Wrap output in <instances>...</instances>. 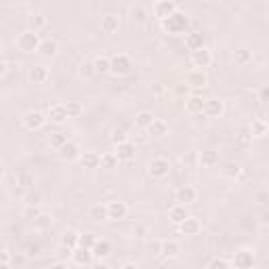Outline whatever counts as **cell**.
<instances>
[{
	"label": "cell",
	"mask_w": 269,
	"mask_h": 269,
	"mask_svg": "<svg viewBox=\"0 0 269 269\" xmlns=\"http://www.w3.org/2000/svg\"><path fill=\"white\" fill-rule=\"evenodd\" d=\"M162 30L164 32H168V34H185V30H187V24H189V19H187V15L185 13H181V11H175L170 17H166V19H162Z\"/></svg>",
	"instance_id": "cell-1"
},
{
	"label": "cell",
	"mask_w": 269,
	"mask_h": 269,
	"mask_svg": "<svg viewBox=\"0 0 269 269\" xmlns=\"http://www.w3.org/2000/svg\"><path fill=\"white\" fill-rule=\"evenodd\" d=\"M147 172H149L151 179H164V177H168V172H170V160L164 158V156L151 158L149 164H147Z\"/></svg>",
	"instance_id": "cell-2"
},
{
	"label": "cell",
	"mask_w": 269,
	"mask_h": 269,
	"mask_svg": "<svg viewBox=\"0 0 269 269\" xmlns=\"http://www.w3.org/2000/svg\"><path fill=\"white\" fill-rule=\"evenodd\" d=\"M17 47H19V51L34 53V51H38V47H40V36L26 30V32H21L17 36Z\"/></svg>",
	"instance_id": "cell-3"
},
{
	"label": "cell",
	"mask_w": 269,
	"mask_h": 269,
	"mask_svg": "<svg viewBox=\"0 0 269 269\" xmlns=\"http://www.w3.org/2000/svg\"><path fill=\"white\" fill-rule=\"evenodd\" d=\"M130 68H132V63H130V57H128V55H124V53L114 55L111 59H109V72H111V74H116V76H122V74H126Z\"/></svg>",
	"instance_id": "cell-4"
},
{
	"label": "cell",
	"mask_w": 269,
	"mask_h": 269,
	"mask_svg": "<svg viewBox=\"0 0 269 269\" xmlns=\"http://www.w3.org/2000/svg\"><path fill=\"white\" fill-rule=\"evenodd\" d=\"M21 122H24V126L28 130H40L44 126V122H47V116L42 111H38V109H30L26 116L21 118Z\"/></svg>",
	"instance_id": "cell-5"
},
{
	"label": "cell",
	"mask_w": 269,
	"mask_h": 269,
	"mask_svg": "<svg viewBox=\"0 0 269 269\" xmlns=\"http://www.w3.org/2000/svg\"><path fill=\"white\" fill-rule=\"evenodd\" d=\"M232 265H234L236 269H253V267H255V253H251V251H246V248H242V251L234 253Z\"/></svg>",
	"instance_id": "cell-6"
},
{
	"label": "cell",
	"mask_w": 269,
	"mask_h": 269,
	"mask_svg": "<svg viewBox=\"0 0 269 269\" xmlns=\"http://www.w3.org/2000/svg\"><path fill=\"white\" fill-rule=\"evenodd\" d=\"M225 111V103L219 99V97H208L204 101V107H202V114L208 118H219L221 114Z\"/></svg>",
	"instance_id": "cell-7"
},
{
	"label": "cell",
	"mask_w": 269,
	"mask_h": 269,
	"mask_svg": "<svg viewBox=\"0 0 269 269\" xmlns=\"http://www.w3.org/2000/svg\"><path fill=\"white\" fill-rule=\"evenodd\" d=\"M105 206H107V219L122 221V219H126V215H128V206H126V202H122V200H114V202H109V204H105Z\"/></svg>",
	"instance_id": "cell-8"
},
{
	"label": "cell",
	"mask_w": 269,
	"mask_h": 269,
	"mask_svg": "<svg viewBox=\"0 0 269 269\" xmlns=\"http://www.w3.org/2000/svg\"><path fill=\"white\" fill-rule=\"evenodd\" d=\"M175 198H177V204L189 206V204H194V202L198 200V191H196V187H191V185H181V187L177 189Z\"/></svg>",
	"instance_id": "cell-9"
},
{
	"label": "cell",
	"mask_w": 269,
	"mask_h": 269,
	"mask_svg": "<svg viewBox=\"0 0 269 269\" xmlns=\"http://www.w3.org/2000/svg\"><path fill=\"white\" fill-rule=\"evenodd\" d=\"M80 156H82V149H80V145L76 143V141H68L59 149V158L65 160V162H74V160H78Z\"/></svg>",
	"instance_id": "cell-10"
},
{
	"label": "cell",
	"mask_w": 269,
	"mask_h": 269,
	"mask_svg": "<svg viewBox=\"0 0 269 269\" xmlns=\"http://www.w3.org/2000/svg\"><path fill=\"white\" fill-rule=\"evenodd\" d=\"M175 11H179V7L172 3V0H160V3L153 5V17H158L160 21L166 19V17H170Z\"/></svg>",
	"instance_id": "cell-11"
},
{
	"label": "cell",
	"mask_w": 269,
	"mask_h": 269,
	"mask_svg": "<svg viewBox=\"0 0 269 269\" xmlns=\"http://www.w3.org/2000/svg\"><path fill=\"white\" fill-rule=\"evenodd\" d=\"M191 63H194V68H198V70H204L213 63V53H210L206 47L200 51H194L191 53Z\"/></svg>",
	"instance_id": "cell-12"
},
{
	"label": "cell",
	"mask_w": 269,
	"mask_h": 269,
	"mask_svg": "<svg viewBox=\"0 0 269 269\" xmlns=\"http://www.w3.org/2000/svg\"><path fill=\"white\" fill-rule=\"evenodd\" d=\"M187 86H191L194 91H200V88H206V84H208V78H206V74H204V70H191L189 74H187Z\"/></svg>",
	"instance_id": "cell-13"
},
{
	"label": "cell",
	"mask_w": 269,
	"mask_h": 269,
	"mask_svg": "<svg viewBox=\"0 0 269 269\" xmlns=\"http://www.w3.org/2000/svg\"><path fill=\"white\" fill-rule=\"evenodd\" d=\"M158 253H160L162 259H177L179 253H181V246L175 240H164V242H160Z\"/></svg>",
	"instance_id": "cell-14"
},
{
	"label": "cell",
	"mask_w": 269,
	"mask_h": 269,
	"mask_svg": "<svg viewBox=\"0 0 269 269\" xmlns=\"http://www.w3.org/2000/svg\"><path fill=\"white\" fill-rule=\"evenodd\" d=\"M47 120H51L53 124H63V122L68 120L65 105H61V103L51 105V107H49V111H47Z\"/></svg>",
	"instance_id": "cell-15"
},
{
	"label": "cell",
	"mask_w": 269,
	"mask_h": 269,
	"mask_svg": "<svg viewBox=\"0 0 269 269\" xmlns=\"http://www.w3.org/2000/svg\"><path fill=\"white\" fill-rule=\"evenodd\" d=\"M185 47H187V51H191V53L204 49V34L198 32V30L187 32V34H185Z\"/></svg>",
	"instance_id": "cell-16"
},
{
	"label": "cell",
	"mask_w": 269,
	"mask_h": 269,
	"mask_svg": "<svg viewBox=\"0 0 269 269\" xmlns=\"http://www.w3.org/2000/svg\"><path fill=\"white\" fill-rule=\"evenodd\" d=\"M179 229H181L183 236H198V234L202 232V223H200V219H196V217L189 215V217L179 225Z\"/></svg>",
	"instance_id": "cell-17"
},
{
	"label": "cell",
	"mask_w": 269,
	"mask_h": 269,
	"mask_svg": "<svg viewBox=\"0 0 269 269\" xmlns=\"http://www.w3.org/2000/svg\"><path fill=\"white\" fill-rule=\"evenodd\" d=\"M114 153H116L118 162H130L134 158V143L130 141H124L120 145H116V149H114Z\"/></svg>",
	"instance_id": "cell-18"
},
{
	"label": "cell",
	"mask_w": 269,
	"mask_h": 269,
	"mask_svg": "<svg viewBox=\"0 0 269 269\" xmlns=\"http://www.w3.org/2000/svg\"><path fill=\"white\" fill-rule=\"evenodd\" d=\"M28 80H30L32 84H44V82L49 80V70H47L44 65H34V68H30Z\"/></svg>",
	"instance_id": "cell-19"
},
{
	"label": "cell",
	"mask_w": 269,
	"mask_h": 269,
	"mask_svg": "<svg viewBox=\"0 0 269 269\" xmlns=\"http://www.w3.org/2000/svg\"><path fill=\"white\" fill-rule=\"evenodd\" d=\"M147 132H149V137H153V139H162V137L168 134V124L164 120H160V118H153V122L147 126Z\"/></svg>",
	"instance_id": "cell-20"
},
{
	"label": "cell",
	"mask_w": 269,
	"mask_h": 269,
	"mask_svg": "<svg viewBox=\"0 0 269 269\" xmlns=\"http://www.w3.org/2000/svg\"><path fill=\"white\" fill-rule=\"evenodd\" d=\"M109 253H111V244H109L107 240H97V242H95V246L91 248L93 259H97V261L109 257Z\"/></svg>",
	"instance_id": "cell-21"
},
{
	"label": "cell",
	"mask_w": 269,
	"mask_h": 269,
	"mask_svg": "<svg viewBox=\"0 0 269 269\" xmlns=\"http://www.w3.org/2000/svg\"><path fill=\"white\" fill-rule=\"evenodd\" d=\"M187 217H189L187 206H183V204H175V206H170V210H168V219H170V223H175V225H181Z\"/></svg>",
	"instance_id": "cell-22"
},
{
	"label": "cell",
	"mask_w": 269,
	"mask_h": 269,
	"mask_svg": "<svg viewBox=\"0 0 269 269\" xmlns=\"http://www.w3.org/2000/svg\"><path fill=\"white\" fill-rule=\"evenodd\" d=\"M47 26H49V19H47L42 13H34V15L28 17V28H30V32H34V34H38L40 30H44Z\"/></svg>",
	"instance_id": "cell-23"
},
{
	"label": "cell",
	"mask_w": 269,
	"mask_h": 269,
	"mask_svg": "<svg viewBox=\"0 0 269 269\" xmlns=\"http://www.w3.org/2000/svg\"><path fill=\"white\" fill-rule=\"evenodd\" d=\"M118 28H120L118 15H105V17H101V32L103 34H116Z\"/></svg>",
	"instance_id": "cell-24"
},
{
	"label": "cell",
	"mask_w": 269,
	"mask_h": 269,
	"mask_svg": "<svg viewBox=\"0 0 269 269\" xmlns=\"http://www.w3.org/2000/svg\"><path fill=\"white\" fill-rule=\"evenodd\" d=\"M200 166H204V168H215L217 164H219V151H215V149H204L202 153H200Z\"/></svg>",
	"instance_id": "cell-25"
},
{
	"label": "cell",
	"mask_w": 269,
	"mask_h": 269,
	"mask_svg": "<svg viewBox=\"0 0 269 269\" xmlns=\"http://www.w3.org/2000/svg\"><path fill=\"white\" fill-rule=\"evenodd\" d=\"M72 261H74L76 265H88V263L93 261V255H91L88 248H80V246H76L74 251H72Z\"/></svg>",
	"instance_id": "cell-26"
},
{
	"label": "cell",
	"mask_w": 269,
	"mask_h": 269,
	"mask_svg": "<svg viewBox=\"0 0 269 269\" xmlns=\"http://www.w3.org/2000/svg\"><path fill=\"white\" fill-rule=\"evenodd\" d=\"M78 160H80V164H82L84 168H88V170L99 168V153H97V151H84Z\"/></svg>",
	"instance_id": "cell-27"
},
{
	"label": "cell",
	"mask_w": 269,
	"mask_h": 269,
	"mask_svg": "<svg viewBox=\"0 0 269 269\" xmlns=\"http://www.w3.org/2000/svg\"><path fill=\"white\" fill-rule=\"evenodd\" d=\"M88 219H93V221H105L107 219V206L101 204V202L93 204L88 208Z\"/></svg>",
	"instance_id": "cell-28"
},
{
	"label": "cell",
	"mask_w": 269,
	"mask_h": 269,
	"mask_svg": "<svg viewBox=\"0 0 269 269\" xmlns=\"http://www.w3.org/2000/svg\"><path fill=\"white\" fill-rule=\"evenodd\" d=\"M204 101L206 99H202V97H198V95H191V97L185 101V109H187V114H202V107H204Z\"/></svg>",
	"instance_id": "cell-29"
},
{
	"label": "cell",
	"mask_w": 269,
	"mask_h": 269,
	"mask_svg": "<svg viewBox=\"0 0 269 269\" xmlns=\"http://www.w3.org/2000/svg\"><path fill=\"white\" fill-rule=\"evenodd\" d=\"M99 166L105 168V170H114V168L118 166L116 153H114V151H105V153H101V156H99Z\"/></svg>",
	"instance_id": "cell-30"
},
{
	"label": "cell",
	"mask_w": 269,
	"mask_h": 269,
	"mask_svg": "<svg viewBox=\"0 0 269 269\" xmlns=\"http://www.w3.org/2000/svg\"><path fill=\"white\" fill-rule=\"evenodd\" d=\"M251 61H253V51H248V49H238V51L234 53V63H236V65L244 68V65H248Z\"/></svg>",
	"instance_id": "cell-31"
},
{
	"label": "cell",
	"mask_w": 269,
	"mask_h": 269,
	"mask_svg": "<svg viewBox=\"0 0 269 269\" xmlns=\"http://www.w3.org/2000/svg\"><path fill=\"white\" fill-rule=\"evenodd\" d=\"M68 141H70V139H68V132H51V134H49V145H51L53 149H57V151H59Z\"/></svg>",
	"instance_id": "cell-32"
},
{
	"label": "cell",
	"mask_w": 269,
	"mask_h": 269,
	"mask_svg": "<svg viewBox=\"0 0 269 269\" xmlns=\"http://www.w3.org/2000/svg\"><path fill=\"white\" fill-rule=\"evenodd\" d=\"M38 53H40L42 57H47V59H51V57L57 55V42L55 40H40V47H38Z\"/></svg>",
	"instance_id": "cell-33"
},
{
	"label": "cell",
	"mask_w": 269,
	"mask_h": 269,
	"mask_svg": "<svg viewBox=\"0 0 269 269\" xmlns=\"http://www.w3.org/2000/svg\"><path fill=\"white\" fill-rule=\"evenodd\" d=\"M267 122H265V118H257V120H253V124L248 126V130H251V134L253 137H263V134H267Z\"/></svg>",
	"instance_id": "cell-34"
},
{
	"label": "cell",
	"mask_w": 269,
	"mask_h": 269,
	"mask_svg": "<svg viewBox=\"0 0 269 269\" xmlns=\"http://www.w3.org/2000/svg\"><path fill=\"white\" fill-rule=\"evenodd\" d=\"M61 246H65V248H74L78 246V232H74V229H68V232H63V236H61Z\"/></svg>",
	"instance_id": "cell-35"
},
{
	"label": "cell",
	"mask_w": 269,
	"mask_h": 269,
	"mask_svg": "<svg viewBox=\"0 0 269 269\" xmlns=\"http://www.w3.org/2000/svg\"><path fill=\"white\" fill-rule=\"evenodd\" d=\"M36 183V177H34V172H28V170H21L17 175V185L19 187H24V189H30L32 185Z\"/></svg>",
	"instance_id": "cell-36"
},
{
	"label": "cell",
	"mask_w": 269,
	"mask_h": 269,
	"mask_svg": "<svg viewBox=\"0 0 269 269\" xmlns=\"http://www.w3.org/2000/svg\"><path fill=\"white\" fill-rule=\"evenodd\" d=\"M65 111H68V118H80L84 107H82L80 101H68L65 103Z\"/></svg>",
	"instance_id": "cell-37"
},
{
	"label": "cell",
	"mask_w": 269,
	"mask_h": 269,
	"mask_svg": "<svg viewBox=\"0 0 269 269\" xmlns=\"http://www.w3.org/2000/svg\"><path fill=\"white\" fill-rule=\"evenodd\" d=\"M236 141H238V145H242V147H248V145L253 143V134H251V130H248V126H242V128L238 130Z\"/></svg>",
	"instance_id": "cell-38"
},
{
	"label": "cell",
	"mask_w": 269,
	"mask_h": 269,
	"mask_svg": "<svg viewBox=\"0 0 269 269\" xmlns=\"http://www.w3.org/2000/svg\"><path fill=\"white\" fill-rule=\"evenodd\" d=\"M130 17H132V21H137V24H145V21H147V11H145V7L134 5V7L130 9Z\"/></svg>",
	"instance_id": "cell-39"
},
{
	"label": "cell",
	"mask_w": 269,
	"mask_h": 269,
	"mask_svg": "<svg viewBox=\"0 0 269 269\" xmlns=\"http://www.w3.org/2000/svg\"><path fill=\"white\" fill-rule=\"evenodd\" d=\"M153 122V116L149 111H139L137 114V118H134V124H137L139 128H143V130H147V126Z\"/></svg>",
	"instance_id": "cell-40"
},
{
	"label": "cell",
	"mask_w": 269,
	"mask_h": 269,
	"mask_svg": "<svg viewBox=\"0 0 269 269\" xmlns=\"http://www.w3.org/2000/svg\"><path fill=\"white\" fill-rule=\"evenodd\" d=\"M109 139H111V143H114V145H120V143L128 141V134H126V130H124V128H111Z\"/></svg>",
	"instance_id": "cell-41"
},
{
	"label": "cell",
	"mask_w": 269,
	"mask_h": 269,
	"mask_svg": "<svg viewBox=\"0 0 269 269\" xmlns=\"http://www.w3.org/2000/svg\"><path fill=\"white\" fill-rule=\"evenodd\" d=\"M93 65H95V72H97V74H105V72H109V57L99 55L97 59L93 61Z\"/></svg>",
	"instance_id": "cell-42"
},
{
	"label": "cell",
	"mask_w": 269,
	"mask_h": 269,
	"mask_svg": "<svg viewBox=\"0 0 269 269\" xmlns=\"http://www.w3.org/2000/svg\"><path fill=\"white\" fill-rule=\"evenodd\" d=\"M95 242H97V238H95V234H78V246L80 248H91L95 246Z\"/></svg>",
	"instance_id": "cell-43"
},
{
	"label": "cell",
	"mask_w": 269,
	"mask_h": 269,
	"mask_svg": "<svg viewBox=\"0 0 269 269\" xmlns=\"http://www.w3.org/2000/svg\"><path fill=\"white\" fill-rule=\"evenodd\" d=\"M40 215H42V213H40V208L34 206V204H30L28 208H24V213H21L24 219H38Z\"/></svg>",
	"instance_id": "cell-44"
},
{
	"label": "cell",
	"mask_w": 269,
	"mask_h": 269,
	"mask_svg": "<svg viewBox=\"0 0 269 269\" xmlns=\"http://www.w3.org/2000/svg\"><path fill=\"white\" fill-rule=\"evenodd\" d=\"M223 175H225V177L236 179V177L240 175V166H238V164H234V162H229V164L223 168Z\"/></svg>",
	"instance_id": "cell-45"
},
{
	"label": "cell",
	"mask_w": 269,
	"mask_h": 269,
	"mask_svg": "<svg viewBox=\"0 0 269 269\" xmlns=\"http://www.w3.org/2000/svg\"><path fill=\"white\" fill-rule=\"evenodd\" d=\"M208 269H229V263L225 259L217 257V259H213V261L208 263Z\"/></svg>",
	"instance_id": "cell-46"
},
{
	"label": "cell",
	"mask_w": 269,
	"mask_h": 269,
	"mask_svg": "<svg viewBox=\"0 0 269 269\" xmlns=\"http://www.w3.org/2000/svg\"><path fill=\"white\" fill-rule=\"evenodd\" d=\"M49 223H51V217H47V215H40L38 219H34V225H36V227H47Z\"/></svg>",
	"instance_id": "cell-47"
},
{
	"label": "cell",
	"mask_w": 269,
	"mask_h": 269,
	"mask_svg": "<svg viewBox=\"0 0 269 269\" xmlns=\"http://www.w3.org/2000/svg\"><path fill=\"white\" fill-rule=\"evenodd\" d=\"M267 97H269V88H267V86H261V88H259V103H267Z\"/></svg>",
	"instance_id": "cell-48"
},
{
	"label": "cell",
	"mask_w": 269,
	"mask_h": 269,
	"mask_svg": "<svg viewBox=\"0 0 269 269\" xmlns=\"http://www.w3.org/2000/svg\"><path fill=\"white\" fill-rule=\"evenodd\" d=\"M82 74H84V76H95L97 72H95V65H93V63H82Z\"/></svg>",
	"instance_id": "cell-49"
},
{
	"label": "cell",
	"mask_w": 269,
	"mask_h": 269,
	"mask_svg": "<svg viewBox=\"0 0 269 269\" xmlns=\"http://www.w3.org/2000/svg\"><path fill=\"white\" fill-rule=\"evenodd\" d=\"M49 269H70V267H68V263H63V261H57V263H53Z\"/></svg>",
	"instance_id": "cell-50"
},
{
	"label": "cell",
	"mask_w": 269,
	"mask_h": 269,
	"mask_svg": "<svg viewBox=\"0 0 269 269\" xmlns=\"http://www.w3.org/2000/svg\"><path fill=\"white\" fill-rule=\"evenodd\" d=\"M91 269H111L107 263H103V261H97L95 265H91Z\"/></svg>",
	"instance_id": "cell-51"
},
{
	"label": "cell",
	"mask_w": 269,
	"mask_h": 269,
	"mask_svg": "<svg viewBox=\"0 0 269 269\" xmlns=\"http://www.w3.org/2000/svg\"><path fill=\"white\" fill-rule=\"evenodd\" d=\"M257 200H259L261 204H265V200H267V194H265V191H261V194L257 196Z\"/></svg>",
	"instance_id": "cell-52"
},
{
	"label": "cell",
	"mask_w": 269,
	"mask_h": 269,
	"mask_svg": "<svg viewBox=\"0 0 269 269\" xmlns=\"http://www.w3.org/2000/svg\"><path fill=\"white\" fill-rule=\"evenodd\" d=\"M120 269H137V265H134V263H124Z\"/></svg>",
	"instance_id": "cell-53"
},
{
	"label": "cell",
	"mask_w": 269,
	"mask_h": 269,
	"mask_svg": "<svg viewBox=\"0 0 269 269\" xmlns=\"http://www.w3.org/2000/svg\"><path fill=\"white\" fill-rule=\"evenodd\" d=\"M0 269H11V263H5V261H0Z\"/></svg>",
	"instance_id": "cell-54"
},
{
	"label": "cell",
	"mask_w": 269,
	"mask_h": 269,
	"mask_svg": "<svg viewBox=\"0 0 269 269\" xmlns=\"http://www.w3.org/2000/svg\"><path fill=\"white\" fill-rule=\"evenodd\" d=\"M3 175H5V164H3V160H0V179H3Z\"/></svg>",
	"instance_id": "cell-55"
}]
</instances>
